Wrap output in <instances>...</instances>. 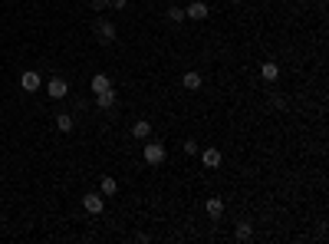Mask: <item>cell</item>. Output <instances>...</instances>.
<instances>
[{
  "label": "cell",
  "instance_id": "6da1fadb",
  "mask_svg": "<svg viewBox=\"0 0 329 244\" xmlns=\"http://www.w3.org/2000/svg\"><path fill=\"white\" fill-rule=\"evenodd\" d=\"M93 30H96V40H99L102 46H109L112 40H115V26H112L109 20H102V17L96 20V26H93Z\"/></svg>",
  "mask_w": 329,
  "mask_h": 244
},
{
  "label": "cell",
  "instance_id": "7a4b0ae2",
  "mask_svg": "<svg viewBox=\"0 0 329 244\" xmlns=\"http://www.w3.org/2000/svg\"><path fill=\"white\" fill-rule=\"evenodd\" d=\"M82 208H86L89 214H102V208H106V195H99V192H89L86 198H82Z\"/></svg>",
  "mask_w": 329,
  "mask_h": 244
},
{
  "label": "cell",
  "instance_id": "3957f363",
  "mask_svg": "<svg viewBox=\"0 0 329 244\" xmlns=\"http://www.w3.org/2000/svg\"><path fill=\"white\" fill-rule=\"evenodd\" d=\"M165 155H168V152H165L162 142H148V145H145V162H148V165H162Z\"/></svg>",
  "mask_w": 329,
  "mask_h": 244
},
{
  "label": "cell",
  "instance_id": "277c9868",
  "mask_svg": "<svg viewBox=\"0 0 329 244\" xmlns=\"http://www.w3.org/2000/svg\"><path fill=\"white\" fill-rule=\"evenodd\" d=\"M40 86H43V79H40V73H33V69H26V73L20 76V89H23V93H37Z\"/></svg>",
  "mask_w": 329,
  "mask_h": 244
},
{
  "label": "cell",
  "instance_id": "5b68a950",
  "mask_svg": "<svg viewBox=\"0 0 329 244\" xmlns=\"http://www.w3.org/2000/svg\"><path fill=\"white\" fill-rule=\"evenodd\" d=\"M207 13H211V7L204 0H194V4L185 7V17H191V20H207Z\"/></svg>",
  "mask_w": 329,
  "mask_h": 244
},
{
  "label": "cell",
  "instance_id": "8992f818",
  "mask_svg": "<svg viewBox=\"0 0 329 244\" xmlns=\"http://www.w3.org/2000/svg\"><path fill=\"white\" fill-rule=\"evenodd\" d=\"M66 93H69V86H66V79H59V76H53V79L46 83V96H50V99H63Z\"/></svg>",
  "mask_w": 329,
  "mask_h": 244
},
{
  "label": "cell",
  "instance_id": "52a82bcc",
  "mask_svg": "<svg viewBox=\"0 0 329 244\" xmlns=\"http://www.w3.org/2000/svg\"><path fill=\"white\" fill-rule=\"evenodd\" d=\"M204 211H207V218H211V221H221L224 218V201L221 198H207L204 201Z\"/></svg>",
  "mask_w": 329,
  "mask_h": 244
},
{
  "label": "cell",
  "instance_id": "ba28073f",
  "mask_svg": "<svg viewBox=\"0 0 329 244\" xmlns=\"http://www.w3.org/2000/svg\"><path fill=\"white\" fill-rule=\"evenodd\" d=\"M96 106L99 109H112L115 106V89H102V93H96Z\"/></svg>",
  "mask_w": 329,
  "mask_h": 244
},
{
  "label": "cell",
  "instance_id": "9c48e42d",
  "mask_svg": "<svg viewBox=\"0 0 329 244\" xmlns=\"http://www.w3.org/2000/svg\"><path fill=\"white\" fill-rule=\"evenodd\" d=\"M201 83H204V79H201V73H185L181 86H185L188 93H198V89H201Z\"/></svg>",
  "mask_w": 329,
  "mask_h": 244
},
{
  "label": "cell",
  "instance_id": "30bf717a",
  "mask_svg": "<svg viewBox=\"0 0 329 244\" xmlns=\"http://www.w3.org/2000/svg\"><path fill=\"white\" fill-rule=\"evenodd\" d=\"M201 162H204L207 169H218V165H221V152L218 149H204V152H201Z\"/></svg>",
  "mask_w": 329,
  "mask_h": 244
},
{
  "label": "cell",
  "instance_id": "8fae6325",
  "mask_svg": "<svg viewBox=\"0 0 329 244\" xmlns=\"http://www.w3.org/2000/svg\"><path fill=\"white\" fill-rule=\"evenodd\" d=\"M89 89H93V93H102V89H112L109 76H106V73H96V76H93V83H89Z\"/></svg>",
  "mask_w": 329,
  "mask_h": 244
},
{
  "label": "cell",
  "instance_id": "7c38bea8",
  "mask_svg": "<svg viewBox=\"0 0 329 244\" xmlns=\"http://www.w3.org/2000/svg\"><path fill=\"white\" fill-rule=\"evenodd\" d=\"M73 113H56V129L59 132H73Z\"/></svg>",
  "mask_w": 329,
  "mask_h": 244
},
{
  "label": "cell",
  "instance_id": "4fadbf2b",
  "mask_svg": "<svg viewBox=\"0 0 329 244\" xmlns=\"http://www.w3.org/2000/svg\"><path fill=\"white\" fill-rule=\"evenodd\" d=\"M260 76H263L267 83H274L277 76H280V66H277V63H263V66H260Z\"/></svg>",
  "mask_w": 329,
  "mask_h": 244
},
{
  "label": "cell",
  "instance_id": "5bb4252c",
  "mask_svg": "<svg viewBox=\"0 0 329 244\" xmlns=\"http://www.w3.org/2000/svg\"><path fill=\"white\" fill-rule=\"evenodd\" d=\"M132 135H135V139H148L152 135V122H135V125H132Z\"/></svg>",
  "mask_w": 329,
  "mask_h": 244
},
{
  "label": "cell",
  "instance_id": "9a60e30c",
  "mask_svg": "<svg viewBox=\"0 0 329 244\" xmlns=\"http://www.w3.org/2000/svg\"><path fill=\"white\" fill-rule=\"evenodd\" d=\"M99 192H102V195H115V192H118V182H115L112 175H106V178L99 182Z\"/></svg>",
  "mask_w": 329,
  "mask_h": 244
},
{
  "label": "cell",
  "instance_id": "2e32d148",
  "mask_svg": "<svg viewBox=\"0 0 329 244\" xmlns=\"http://www.w3.org/2000/svg\"><path fill=\"white\" fill-rule=\"evenodd\" d=\"M254 238V228H250V221H241L237 225V241H250Z\"/></svg>",
  "mask_w": 329,
  "mask_h": 244
},
{
  "label": "cell",
  "instance_id": "e0dca14e",
  "mask_svg": "<svg viewBox=\"0 0 329 244\" xmlns=\"http://www.w3.org/2000/svg\"><path fill=\"white\" fill-rule=\"evenodd\" d=\"M168 20H171V23H181V20H185V10H181V7H171V10H168Z\"/></svg>",
  "mask_w": 329,
  "mask_h": 244
},
{
  "label": "cell",
  "instance_id": "ac0fdd59",
  "mask_svg": "<svg viewBox=\"0 0 329 244\" xmlns=\"http://www.w3.org/2000/svg\"><path fill=\"white\" fill-rule=\"evenodd\" d=\"M185 152H188V155H198V142H194V139H188V142H185Z\"/></svg>",
  "mask_w": 329,
  "mask_h": 244
},
{
  "label": "cell",
  "instance_id": "d6986e66",
  "mask_svg": "<svg viewBox=\"0 0 329 244\" xmlns=\"http://www.w3.org/2000/svg\"><path fill=\"white\" fill-rule=\"evenodd\" d=\"M274 106H277V109H286V96H280V93H274Z\"/></svg>",
  "mask_w": 329,
  "mask_h": 244
},
{
  "label": "cell",
  "instance_id": "ffe728a7",
  "mask_svg": "<svg viewBox=\"0 0 329 244\" xmlns=\"http://www.w3.org/2000/svg\"><path fill=\"white\" fill-rule=\"evenodd\" d=\"M125 4L129 0H109V7H115V10H125Z\"/></svg>",
  "mask_w": 329,
  "mask_h": 244
},
{
  "label": "cell",
  "instance_id": "44dd1931",
  "mask_svg": "<svg viewBox=\"0 0 329 244\" xmlns=\"http://www.w3.org/2000/svg\"><path fill=\"white\" fill-rule=\"evenodd\" d=\"M93 7H96V10H106V7H109V0H96Z\"/></svg>",
  "mask_w": 329,
  "mask_h": 244
},
{
  "label": "cell",
  "instance_id": "7402d4cb",
  "mask_svg": "<svg viewBox=\"0 0 329 244\" xmlns=\"http://www.w3.org/2000/svg\"><path fill=\"white\" fill-rule=\"evenodd\" d=\"M230 4H241V0H230Z\"/></svg>",
  "mask_w": 329,
  "mask_h": 244
}]
</instances>
